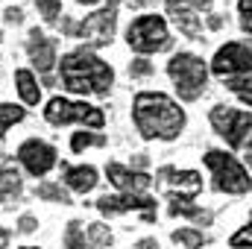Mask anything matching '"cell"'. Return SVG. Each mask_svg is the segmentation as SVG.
I'll use <instances>...</instances> for the list:
<instances>
[{
  "label": "cell",
  "instance_id": "74e56055",
  "mask_svg": "<svg viewBox=\"0 0 252 249\" xmlns=\"http://www.w3.org/2000/svg\"><path fill=\"white\" fill-rule=\"evenodd\" d=\"M164 3H167V6H170V9H176V6H182V3H185V0H164Z\"/></svg>",
  "mask_w": 252,
  "mask_h": 249
},
{
  "label": "cell",
  "instance_id": "4316f807",
  "mask_svg": "<svg viewBox=\"0 0 252 249\" xmlns=\"http://www.w3.org/2000/svg\"><path fill=\"white\" fill-rule=\"evenodd\" d=\"M229 247L232 249H252V220L229 238Z\"/></svg>",
  "mask_w": 252,
  "mask_h": 249
},
{
  "label": "cell",
  "instance_id": "836d02e7",
  "mask_svg": "<svg viewBox=\"0 0 252 249\" xmlns=\"http://www.w3.org/2000/svg\"><path fill=\"white\" fill-rule=\"evenodd\" d=\"M190 6H193V9H202V12H205V9H211V0H190Z\"/></svg>",
  "mask_w": 252,
  "mask_h": 249
},
{
  "label": "cell",
  "instance_id": "603a6c76",
  "mask_svg": "<svg viewBox=\"0 0 252 249\" xmlns=\"http://www.w3.org/2000/svg\"><path fill=\"white\" fill-rule=\"evenodd\" d=\"M226 88L252 109V76H232V79H226Z\"/></svg>",
  "mask_w": 252,
  "mask_h": 249
},
{
  "label": "cell",
  "instance_id": "d6a6232c",
  "mask_svg": "<svg viewBox=\"0 0 252 249\" xmlns=\"http://www.w3.org/2000/svg\"><path fill=\"white\" fill-rule=\"evenodd\" d=\"M132 249H158V241L156 238H144V241H138Z\"/></svg>",
  "mask_w": 252,
  "mask_h": 249
},
{
  "label": "cell",
  "instance_id": "5b68a950",
  "mask_svg": "<svg viewBox=\"0 0 252 249\" xmlns=\"http://www.w3.org/2000/svg\"><path fill=\"white\" fill-rule=\"evenodd\" d=\"M126 41L135 53H161L170 47V32L161 15H141L129 24L126 30Z\"/></svg>",
  "mask_w": 252,
  "mask_h": 249
},
{
  "label": "cell",
  "instance_id": "e0dca14e",
  "mask_svg": "<svg viewBox=\"0 0 252 249\" xmlns=\"http://www.w3.org/2000/svg\"><path fill=\"white\" fill-rule=\"evenodd\" d=\"M15 88H18V94H21V100H24L27 106H38V100H41V88H38L32 70H24V67L15 70Z\"/></svg>",
  "mask_w": 252,
  "mask_h": 249
},
{
  "label": "cell",
  "instance_id": "8992f818",
  "mask_svg": "<svg viewBox=\"0 0 252 249\" xmlns=\"http://www.w3.org/2000/svg\"><path fill=\"white\" fill-rule=\"evenodd\" d=\"M44 118H47V124H53V126L82 124V126H91V129H103V124H106V115L97 106H91V103H73V100H64V97H53L47 103Z\"/></svg>",
  "mask_w": 252,
  "mask_h": 249
},
{
  "label": "cell",
  "instance_id": "ac0fdd59",
  "mask_svg": "<svg viewBox=\"0 0 252 249\" xmlns=\"http://www.w3.org/2000/svg\"><path fill=\"white\" fill-rule=\"evenodd\" d=\"M170 15H173V24L188 35V38H196V41H202L199 35H202V24H199V15L193 12V9H185V6H176V9H170Z\"/></svg>",
  "mask_w": 252,
  "mask_h": 249
},
{
  "label": "cell",
  "instance_id": "7a4b0ae2",
  "mask_svg": "<svg viewBox=\"0 0 252 249\" xmlns=\"http://www.w3.org/2000/svg\"><path fill=\"white\" fill-rule=\"evenodd\" d=\"M62 82L70 94H97L106 97L112 91L115 82V70L103 62L97 53H91L88 47H76L67 56H62Z\"/></svg>",
  "mask_w": 252,
  "mask_h": 249
},
{
  "label": "cell",
  "instance_id": "ab89813d",
  "mask_svg": "<svg viewBox=\"0 0 252 249\" xmlns=\"http://www.w3.org/2000/svg\"><path fill=\"white\" fill-rule=\"evenodd\" d=\"M247 164L252 167V153H247Z\"/></svg>",
  "mask_w": 252,
  "mask_h": 249
},
{
  "label": "cell",
  "instance_id": "5bb4252c",
  "mask_svg": "<svg viewBox=\"0 0 252 249\" xmlns=\"http://www.w3.org/2000/svg\"><path fill=\"white\" fill-rule=\"evenodd\" d=\"M27 50H30L32 64H35L41 73H47V70L56 64V41H53V38H47V35H44V32H38V30H32Z\"/></svg>",
  "mask_w": 252,
  "mask_h": 249
},
{
  "label": "cell",
  "instance_id": "30bf717a",
  "mask_svg": "<svg viewBox=\"0 0 252 249\" xmlns=\"http://www.w3.org/2000/svg\"><path fill=\"white\" fill-rule=\"evenodd\" d=\"M18 161L27 167L30 176H47L53 167H56V150L53 144L47 141H38V138H30L18 147Z\"/></svg>",
  "mask_w": 252,
  "mask_h": 249
},
{
  "label": "cell",
  "instance_id": "d590c367",
  "mask_svg": "<svg viewBox=\"0 0 252 249\" xmlns=\"http://www.w3.org/2000/svg\"><path fill=\"white\" fill-rule=\"evenodd\" d=\"M135 167H138V170L147 167V156H135Z\"/></svg>",
  "mask_w": 252,
  "mask_h": 249
},
{
  "label": "cell",
  "instance_id": "f1b7e54d",
  "mask_svg": "<svg viewBox=\"0 0 252 249\" xmlns=\"http://www.w3.org/2000/svg\"><path fill=\"white\" fill-rule=\"evenodd\" d=\"M238 9H241V27L252 35V0H238Z\"/></svg>",
  "mask_w": 252,
  "mask_h": 249
},
{
  "label": "cell",
  "instance_id": "9a60e30c",
  "mask_svg": "<svg viewBox=\"0 0 252 249\" xmlns=\"http://www.w3.org/2000/svg\"><path fill=\"white\" fill-rule=\"evenodd\" d=\"M62 176H64V185L76 193H88L97 187V170L91 164H79V167H62Z\"/></svg>",
  "mask_w": 252,
  "mask_h": 249
},
{
  "label": "cell",
  "instance_id": "6da1fadb",
  "mask_svg": "<svg viewBox=\"0 0 252 249\" xmlns=\"http://www.w3.org/2000/svg\"><path fill=\"white\" fill-rule=\"evenodd\" d=\"M132 121L141 138L147 141H173L185 129V112L176 100H170L161 91H141L132 100Z\"/></svg>",
  "mask_w": 252,
  "mask_h": 249
},
{
  "label": "cell",
  "instance_id": "f35d334b",
  "mask_svg": "<svg viewBox=\"0 0 252 249\" xmlns=\"http://www.w3.org/2000/svg\"><path fill=\"white\" fill-rule=\"evenodd\" d=\"M76 3H82V6H94V3H100V0H76Z\"/></svg>",
  "mask_w": 252,
  "mask_h": 249
},
{
  "label": "cell",
  "instance_id": "7c38bea8",
  "mask_svg": "<svg viewBox=\"0 0 252 249\" xmlns=\"http://www.w3.org/2000/svg\"><path fill=\"white\" fill-rule=\"evenodd\" d=\"M106 176H109L112 185L118 187V190H124V193H147V187L153 185L150 173H144V170H129V167L118 164V161L106 164Z\"/></svg>",
  "mask_w": 252,
  "mask_h": 249
},
{
  "label": "cell",
  "instance_id": "ba28073f",
  "mask_svg": "<svg viewBox=\"0 0 252 249\" xmlns=\"http://www.w3.org/2000/svg\"><path fill=\"white\" fill-rule=\"evenodd\" d=\"M211 73L220 79H232V76H252V50L241 41H229L223 44L214 59H211Z\"/></svg>",
  "mask_w": 252,
  "mask_h": 249
},
{
  "label": "cell",
  "instance_id": "3957f363",
  "mask_svg": "<svg viewBox=\"0 0 252 249\" xmlns=\"http://www.w3.org/2000/svg\"><path fill=\"white\" fill-rule=\"evenodd\" d=\"M205 167L211 170V179L214 187L220 193H232V196H241V193H250L252 190V179L250 173L244 170V164L232 156V153H223V150H208L202 156Z\"/></svg>",
  "mask_w": 252,
  "mask_h": 249
},
{
  "label": "cell",
  "instance_id": "4fadbf2b",
  "mask_svg": "<svg viewBox=\"0 0 252 249\" xmlns=\"http://www.w3.org/2000/svg\"><path fill=\"white\" fill-rule=\"evenodd\" d=\"M158 176H161V179H167V185H170V190H173L176 196H188V199H193V196L202 190V176H199L196 170L161 167V170H158Z\"/></svg>",
  "mask_w": 252,
  "mask_h": 249
},
{
  "label": "cell",
  "instance_id": "d4e9b609",
  "mask_svg": "<svg viewBox=\"0 0 252 249\" xmlns=\"http://www.w3.org/2000/svg\"><path fill=\"white\" fill-rule=\"evenodd\" d=\"M24 115H27V112H24L21 106H15V103H3V106H0V138L6 135V129H9V126L21 124V121H24Z\"/></svg>",
  "mask_w": 252,
  "mask_h": 249
},
{
  "label": "cell",
  "instance_id": "60d3db41",
  "mask_svg": "<svg viewBox=\"0 0 252 249\" xmlns=\"http://www.w3.org/2000/svg\"><path fill=\"white\" fill-rule=\"evenodd\" d=\"M21 249H41V247H21Z\"/></svg>",
  "mask_w": 252,
  "mask_h": 249
},
{
  "label": "cell",
  "instance_id": "cb8c5ba5",
  "mask_svg": "<svg viewBox=\"0 0 252 249\" xmlns=\"http://www.w3.org/2000/svg\"><path fill=\"white\" fill-rule=\"evenodd\" d=\"M88 147H106V135H97V132H73V138H70V150L73 153H82V150H88Z\"/></svg>",
  "mask_w": 252,
  "mask_h": 249
},
{
  "label": "cell",
  "instance_id": "ffe728a7",
  "mask_svg": "<svg viewBox=\"0 0 252 249\" xmlns=\"http://www.w3.org/2000/svg\"><path fill=\"white\" fill-rule=\"evenodd\" d=\"M62 244H64V249H91V244H88V229L79 220H70L67 229H64V235H62Z\"/></svg>",
  "mask_w": 252,
  "mask_h": 249
},
{
  "label": "cell",
  "instance_id": "d6986e66",
  "mask_svg": "<svg viewBox=\"0 0 252 249\" xmlns=\"http://www.w3.org/2000/svg\"><path fill=\"white\" fill-rule=\"evenodd\" d=\"M18 196H21V176L15 167L6 164V167H0V205H6Z\"/></svg>",
  "mask_w": 252,
  "mask_h": 249
},
{
  "label": "cell",
  "instance_id": "44dd1931",
  "mask_svg": "<svg viewBox=\"0 0 252 249\" xmlns=\"http://www.w3.org/2000/svg\"><path fill=\"white\" fill-rule=\"evenodd\" d=\"M170 238H173V244H179V247H185V249H202L205 244H208V238H205L199 229H193V226L176 229Z\"/></svg>",
  "mask_w": 252,
  "mask_h": 249
},
{
  "label": "cell",
  "instance_id": "4dcf8cb0",
  "mask_svg": "<svg viewBox=\"0 0 252 249\" xmlns=\"http://www.w3.org/2000/svg\"><path fill=\"white\" fill-rule=\"evenodd\" d=\"M38 229V220L35 217H30V214H24L21 220H18V232H24V235H30V232H35Z\"/></svg>",
  "mask_w": 252,
  "mask_h": 249
},
{
  "label": "cell",
  "instance_id": "e575fe53",
  "mask_svg": "<svg viewBox=\"0 0 252 249\" xmlns=\"http://www.w3.org/2000/svg\"><path fill=\"white\" fill-rule=\"evenodd\" d=\"M6 247H9V232L0 226V249H6Z\"/></svg>",
  "mask_w": 252,
  "mask_h": 249
},
{
  "label": "cell",
  "instance_id": "7402d4cb",
  "mask_svg": "<svg viewBox=\"0 0 252 249\" xmlns=\"http://www.w3.org/2000/svg\"><path fill=\"white\" fill-rule=\"evenodd\" d=\"M35 196L44 199V202H62V205L70 202V193L62 185H56V182H41V185L35 187Z\"/></svg>",
  "mask_w": 252,
  "mask_h": 249
},
{
  "label": "cell",
  "instance_id": "f546056e",
  "mask_svg": "<svg viewBox=\"0 0 252 249\" xmlns=\"http://www.w3.org/2000/svg\"><path fill=\"white\" fill-rule=\"evenodd\" d=\"M129 73H132V76H150V73H153V62H147V59H135V62L129 64Z\"/></svg>",
  "mask_w": 252,
  "mask_h": 249
},
{
  "label": "cell",
  "instance_id": "9c48e42d",
  "mask_svg": "<svg viewBox=\"0 0 252 249\" xmlns=\"http://www.w3.org/2000/svg\"><path fill=\"white\" fill-rule=\"evenodd\" d=\"M97 211L106 217H118L126 211H141L147 223L156 220V199L147 193H118V196H100L97 199Z\"/></svg>",
  "mask_w": 252,
  "mask_h": 249
},
{
  "label": "cell",
  "instance_id": "484cf974",
  "mask_svg": "<svg viewBox=\"0 0 252 249\" xmlns=\"http://www.w3.org/2000/svg\"><path fill=\"white\" fill-rule=\"evenodd\" d=\"M88 244L91 249H106L112 244V232L106 223H88Z\"/></svg>",
  "mask_w": 252,
  "mask_h": 249
},
{
  "label": "cell",
  "instance_id": "83f0119b",
  "mask_svg": "<svg viewBox=\"0 0 252 249\" xmlns=\"http://www.w3.org/2000/svg\"><path fill=\"white\" fill-rule=\"evenodd\" d=\"M35 6L44 15V21H56V15L62 12V0H35Z\"/></svg>",
  "mask_w": 252,
  "mask_h": 249
},
{
  "label": "cell",
  "instance_id": "52a82bcc",
  "mask_svg": "<svg viewBox=\"0 0 252 249\" xmlns=\"http://www.w3.org/2000/svg\"><path fill=\"white\" fill-rule=\"evenodd\" d=\"M208 118H211L214 132H217L232 150H241V147H244V138H247V132L252 129L250 112H238V109H232V106H214Z\"/></svg>",
  "mask_w": 252,
  "mask_h": 249
},
{
  "label": "cell",
  "instance_id": "2e32d148",
  "mask_svg": "<svg viewBox=\"0 0 252 249\" xmlns=\"http://www.w3.org/2000/svg\"><path fill=\"white\" fill-rule=\"evenodd\" d=\"M170 214L173 217H188V220H193V223H199V226H208L211 223V211H205V208H199V205H193L188 196H170Z\"/></svg>",
  "mask_w": 252,
  "mask_h": 249
},
{
  "label": "cell",
  "instance_id": "8fae6325",
  "mask_svg": "<svg viewBox=\"0 0 252 249\" xmlns=\"http://www.w3.org/2000/svg\"><path fill=\"white\" fill-rule=\"evenodd\" d=\"M115 24H118V15H115V9L109 6V9H100V12L88 15V18L79 24V35L85 38V44H91V47H103V44L112 41V35H115Z\"/></svg>",
  "mask_w": 252,
  "mask_h": 249
},
{
  "label": "cell",
  "instance_id": "277c9868",
  "mask_svg": "<svg viewBox=\"0 0 252 249\" xmlns=\"http://www.w3.org/2000/svg\"><path fill=\"white\" fill-rule=\"evenodd\" d=\"M167 73L176 85V94L185 100V103H193L205 94V82H208V67L199 56L193 53H176L170 62H167Z\"/></svg>",
  "mask_w": 252,
  "mask_h": 249
},
{
  "label": "cell",
  "instance_id": "8d00e7d4",
  "mask_svg": "<svg viewBox=\"0 0 252 249\" xmlns=\"http://www.w3.org/2000/svg\"><path fill=\"white\" fill-rule=\"evenodd\" d=\"M208 24H211V27H214V30H220V27H223V18H211V21H208Z\"/></svg>",
  "mask_w": 252,
  "mask_h": 249
},
{
  "label": "cell",
  "instance_id": "1f68e13d",
  "mask_svg": "<svg viewBox=\"0 0 252 249\" xmlns=\"http://www.w3.org/2000/svg\"><path fill=\"white\" fill-rule=\"evenodd\" d=\"M21 18H24V12H21L18 6H12V9H6V21H9V24H18Z\"/></svg>",
  "mask_w": 252,
  "mask_h": 249
}]
</instances>
